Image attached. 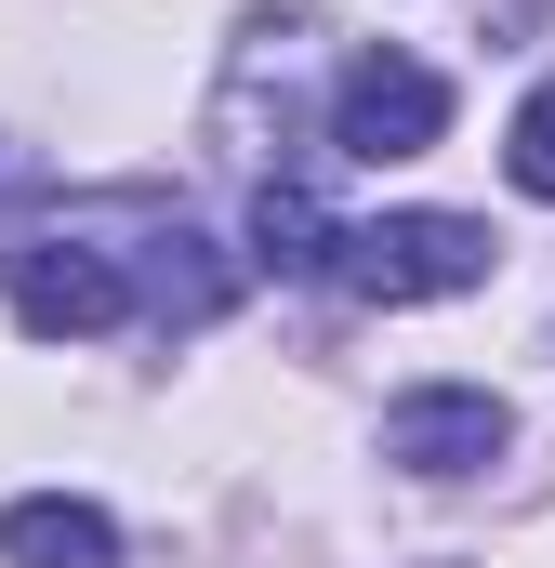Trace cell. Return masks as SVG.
<instances>
[{
  "label": "cell",
  "mask_w": 555,
  "mask_h": 568,
  "mask_svg": "<svg viewBox=\"0 0 555 568\" xmlns=\"http://www.w3.org/2000/svg\"><path fill=\"white\" fill-rule=\"evenodd\" d=\"M331 278L357 304H436V291L490 278V225L476 212H384V225H344V265Z\"/></svg>",
  "instance_id": "obj_1"
},
{
  "label": "cell",
  "mask_w": 555,
  "mask_h": 568,
  "mask_svg": "<svg viewBox=\"0 0 555 568\" xmlns=\"http://www.w3.org/2000/svg\"><path fill=\"white\" fill-rule=\"evenodd\" d=\"M436 133H450V80L411 67V53H357L331 80V145L344 159H423Z\"/></svg>",
  "instance_id": "obj_2"
},
{
  "label": "cell",
  "mask_w": 555,
  "mask_h": 568,
  "mask_svg": "<svg viewBox=\"0 0 555 568\" xmlns=\"http://www.w3.org/2000/svg\"><path fill=\"white\" fill-rule=\"evenodd\" d=\"M503 436H516V410L490 397V384H411L397 410H384V463L397 476H476V463H503Z\"/></svg>",
  "instance_id": "obj_3"
},
{
  "label": "cell",
  "mask_w": 555,
  "mask_h": 568,
  "mask_svg": "<svg viewBox=\"0 0 555 568\" xmlns=\"http://www.w3.org/2000/svg\"><path fill=\"white\" fill-rule=\"evenodd\" d=\"M252 252H265L278 278H331V265H344V225H331L304 185H265V199H252Z\"/></svg>",
  "instance_id": "obj_5"
},
{
  "label": "cell",
  "mask_w": 555,
  "mask_h": 568,
  "mask_svg": "<svg viewBox=\"0 0 555 568\" xmlns=\"http://www.w3.org/2000/svg\"><path fill=\"white\" fill-rule=\"evenodd\" d=\"M0 199H13V159H0Z\"/></svg>",
  "instance_id": "obj_7"
},
{
  "label": "cell",
  "mask_w": 555,
  "mask_h": 568,
  "mask_svg": "<svg viewBox=\"0 0 555 568\" xmlns=\"http://www.w3.org/2000/svg\"><path fill=\"white\" fill-rule=\"evenodd\" d=\"M503 172H516V199H555V80L516 106V133H503Z\"/></svg>",
  "instance_id": "obj_6"
},
{
  "label": "cell",
  "mask_w": 555,
  "mask_h": 568,
  "mask_svg": "<svg viewBox=\"0 0 555 568\" xmlns=\"http://www.w3.org/2000/svg\"><path fill=\"white\" fill-rule=\"evenodd\" d=\"M0 556L13 568H120V529H107V503L27 489V503H0Z\"/></svg>",
  "instance_id": "obj_4"
}]
</instances>
